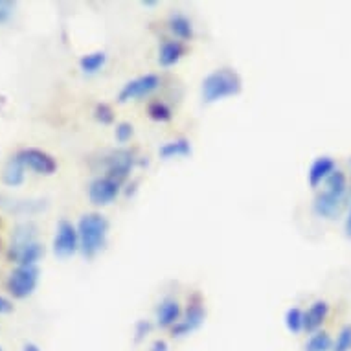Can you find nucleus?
Returning <instances> with one entry per match:
<instances>
[{
    "label": "nucleus",
    "mask_w": 351,
    "mask_h": 351,
    "mask_svg": "<svg viewBox=\"0 0 351 351\" xmlns=\"http://www.w3.org/2000/svg\"><path fill=\"white\" fill-rule=\"evenodd\" d=\"M346 202H348V179L340 169H335L324 182V190L313 202V210L318 217L337 219L344 210Z\"/></svg>",
    "instance_id": "f257e3e1"
},
{
    "label": "nucleus",
    "mask_w": 351,
    "mask_h": 351,
    "mask_svg": "<svg viewBox=\"0 0 351 351\" xmlns=\"http://www.w3.org/2000/svg\"><path fill=\"white\" fill-rule=\"evenodd\" d=\"M35 237H37V228H35L34 223L28 221V223H21V225L15 226L8 256L19 267L35 265L43 258L45 248Z\"/></svg>",
    "instance_id": "f03ea898"
},
{
    "label": "nucleus",
    "mask_w": 351,
    "mask_h": 351,
    "mask_svg": "<svg viewBox=\"0 0 351 351\" xmlns=\"http://www.w3.org/2000/svg\"><path fill=\"white\" fill-rule=\"evenodd\" d=\"M109 234V221L101 213H85L77 223L80 250L86 258H94L104 250Z\"/></svg>",
    "instance_id": "7ed1b4c3"
},
{
    "label": "nucleus",
    "mask_w": 351,
    "mask_h": 351,
    "mask_svg": "<svg viewBox=\"0 0 351 351\" xmlns=\"http://www.w3.org/2000/svg\"><path fill=\"white\" fill-rule=\"evenodd\" d=\"M241 90V77L230 69H219L208 74L202 81L204 104H215L219 99L236 96Z\"/></svg>",
    "instance_id": "20e7f679"
},
{
    "label": "nucleus",
    "mask_w": 351,
    "mask_h": 351,
    "mask_svg": "<svg viewBox=\"0 0 351 351\" xmlns=\"http://www.w3.org/2000/svg\"><path fill=\"white\" fill-rule=\"evenodd\" d=\"M39 283V269L35 265L29 267H17L15 271L8 278V291L13 294L15 298L23 300L28 298L29 294L34 293L35 287Z\"/></svg>",
    "instance_id": "39448f33"
},
{
    "label": "nucleus",
    "mask_w": 351,
    "mask_h": 351,
    "mask_svg": "<svg viewBox=\"0 0 351 351\" xmlns=\"http://www.w3.org/2000/svg\"><path fill=\"white\" fill-rule=\"evenodd\" d=\"M80 250V236L77 226H74L66 219H61L56 226L53 236V252L58 258H70Z\"/></svg>",
    "instance_id": "423d86ee"
},
{
    "label": "nucleus",
    "mask_w": 351,
    "mask_h": 351,
    "mask_svg": "<svg viewBox=\"0 0 351 351\" xmlns=\"http://www.w3.org/2000/svg\"><path fill=\"white\" fill-rule=\"evenodd\" d=\"M160 86V77L155 74H145L140 75V77H134V80L127 81L125 85L121 86L120 94H118V101L120 104H127L131 99L145 98L153 94Z\"/></svg>",
    "instance_id": "0eeeda50"
},
{
    "label": "nucleus",
    "mask_w": 351,
    "mask_h": 351,
    "mask_svg": "<svg viewBox=\"0 0 351 351\" xmlns=\"http://www.w3.org/2000/svg\"><path fill=\"white\" fill-rule=\"evenodd\" d=\"M134 156L131 151L127 149H116L109 153V156L105 158V177L116 180L118 184H121L123 180L131 175V169L134 167Z\"/></svg>",
    "instance_id": "6e6552de"
},
{
    "label": "nucleus",
    "mask_w": 351,
    "mask_h": 351,
    "mask_svg": "<svg viewBox=\"0 0 351 351\" xmlns=\"http://www.w3.org/2000/svg\"><path fill=\"white\" fill-rule=\"evenodd\" d=\"M17 156L26 169L37 173V175H52L58 169V162L52 155H48L47 151L28 147V149L19 151Z\"/></svg>",
    "instance_id": "1a4fd4ad"
},
{
    "label": "nucleus",
    "mask_w": 351,
    "mask_h": 351,
    "mask_svg": "<svg viewBox=\"0 0 351 351\" xmlns=\"http://www.w3.org/2000/svg\"><path fill=\"white\" fill-rule=\"evenodd\" d=\"M120 186L116 180L109 179V177H98L94 179L88 186V199L96 206H107L114 201L118 193H120Z\"/></svg>",
    "instance_id": "9d476101"
},
{
    "label": "nucleus",
    "mask_w": 351,
    "mask_h": 351,
    "mask_svg": "<svg viewBox=\"0 0 351 351\" xmlns=\"http://www.w3.org/2000/svg\"><path fill=\"white\" fill-rule=\"evenodd\" d=\"M204 322V309L201 305H190L188 311L180 317V320L171 328L173 337H186V335L193 333L197 328H201Z\"/></svg>",
    "instance_id": "9b49d317"
},
{
    "label": "nucleus",
    "mask_w": 351,
    "mask_h": 351,
    "mask_svg": "<svg viewBox=\"0 0 351 351\" xmlns=\"http://www.w3.org/2000/svg\"><path fill=\"white\" fill-rule=\"evenodd\" d=\"M329 315V305L324 300H317L315 304L304 313V331L307 333H317L318 329L322 328L326 318Z\"/></svg>",
    "instance_id": "f8f14e48"
},
{
    "label": "nucleus",
    "mask_w": 351,
    "mask_h": 351,
    "mask_svg": "<svg viewBox=\"0 0 351 351\" xmlns=\"http://www.w3.org/2000/svg\"><path fill=\"white\" fill-rule=\"evenodd\" d=\"M335 169H337V164H335L331 156H318L317 160L311 164V167H309V173H307L309 186L311 188H318L320 184H324Z\"/></svg>",
    "instance_id": "ddd939ff"
},
{
    "label": "nucleus",
    "mask_w": 351,
    "mask_h": 351,
    "mask_svg": "<svg viewBox=\"0 0 351 351\" xmlns=\"http://www.w3.org/2000/svg\"><path fill=\"white\" fill-rule=\"evenodd\" d=\"M180 317H182V313H180V305L177 300L167 298L156 307V324L160 328H173L179 322Z\"/></svg>",
    "instance_id": "4468645a"
},
{
    "label": "nucleus",
    "mask_w": 351,
    "mask_h": 351,
    "mask_svg": "<svg viewBox=\"0 0 351 351\" xmlns=\"http://www.w3.org/2000/svg\"><path fill=\"white\" fill-rule=\"evenodd\" d=\"M0 206L19 215V213L40 212L45 204H43V201H26V199H12V197L0 195Z\"/></svg>",
    "instance_id": "2eb2a0df"
},
{
    "label": "nucleus",
    "mask_w": 351,
    "mask_h": 351,
    "mask_svg": "<svg viewBox=\"0 0 351 351\" xmlns=\"http://www.w3.org/2000/svg\"><path fill=\"white\" fill-rule=\"evenodd\" d=\"M24 169L26 167L23 166V162L19 160V156H12L2 169V182L10 188H17L24 182Z\"/></svg>",
    "instance_id": "dca6fc26"
},
{
    "label": "nucleus",
    "mask_w": 351,
    "mask_h": 351,
    "mask_svg": "<svg viewBox=\"0 0 351 351\" xmlns=\"http://www.w3.org/2000/svg\"><path fill=\"white\" fill-rule=\"evenodd\" d=\"M182 56H184V47L180 40H164L158 52V63L162 66H173L175 63H179Z\"/></svg>",
    "instance_id": "f3484780"
},
{
    "label": "nucleus",
    "mask_w": 351,
    "mask_h": 351,
    "mask_svg": "<svg viewBox=\"0 0 351 351\" xmlns=\"http://www.w3.org/2000/svg\"><path fill=\"white\" fill-rule=\"evenodd\" d=\"M169 29L171 34L177 37V39L190 40L193 37V26H191V21L182 13H173L169 17Z\"/></svg>",
    "instance_id": "a211bd4d"
},
{
    "label": "nucleus",
    "mask_w": 351,
    "mask_h": 351,
    "mask_svg": "<svg viewBox=\"0 0 351 351\" xmlns=\"http://www.w3.org/2000/svg\"><path fill=\"white\" fill-rule=\"evenodd\" d=\"M191 153V144L188 140L180 138V140H173V142H167L158 149V155L162 158H179V156H188Z\"/></svg>",
    "instance_id": "6ab92c4d"
},
{
    "label": "nucleus",
    "mask_w": 351,
    "mask_h": 351,
    "mask_svg": "<svg viewBox=\"0 0 351 351\" xmlns=\"http://www.w3.org/2000/svg\"><path fill=\"white\" fill-rule=\"evenodd\" d=\"M105 63H107V53L105 52L85 53V56L80 59V69L83 70L85 74H96V72H99V70L104 69Z\"/></svg>",
    "instance_id": "aec40b11"
},
{
    "label": "nucleus",
    "mask_w": 351,
    "mask_h": 351,
    "mask_svg": "<svg viewBox=\"0 0 351 351\" xmlns=\"http://www.w3.org/2000/svg\"><path fill=\"white\" fill-rule=\"evenodd\" d=\"M331 348H333V340L326 331L313 333L305 344V351H329Z\"/></svg>",
    "instance_id": "412c9836"
},
{
    "label": "nucleus",
    "mask_w": 351,
    "mask_h": 351,
    "mask_svg": "<svg viewBox=\"0 0 351 351\" xmlns=\"http://www.w3.org/2000/svg\"><path fill=\"white\" fill-rule=\"evenodd\" d=\"M285 326L291 333H300L304 331V313L300 311L298 307H291L287 313H285Z\"/></svg>",
    "instance_id": "4be33fe9"
},
{
    "label": "nucleus",
    "mask_w": 351,
    "mask_h": 351,
    "mask_svg": "<svg viewBox=\"0 0 351 351\" xmlns=\"http://www.w3.org/2000/svg\"><path fill=\"white\" fill-rule=\"evenodd\" d=\"M149 116L155 121H169L171 120V109L162 101H155L149 105Z\"/></svg>",
    "instance_id": "5701e85b"
},
{
    "label": "nucleus",
    "mask_w": 351,
    "mask_h": 351,
    "mask_svg": "<svg viewBox=\"0 0 351 351\" xmlns=\"http://www.w3.org/2000/svg\"><path fill=\"white\" fill-rule=\"evenodd\" d=\"M333 351H351V326H344L340 329L333 344Z\"/></svg>",
    "instance_id": "b1692460"
},
{
    "label": "nucleus",
    "mask_w": 351,
    "mask_h": 351,
    "mask_svg": "<svg viewBox=\"0 0 351 351\" xmlns=\"http://www.w3.org/2000/svg\"><path fill=\"white\" fill-rule=\"evenodd\" d=\"M94 118L99 121V123H112L114 120V114H112V109H110L107 104H98L96 105V109H94Z\"/></svg>",
    "instance_id": "393cba45"
},
{
    "label": "nucleus",
    "mask_w": 351,
    "mask_h": 351,
    "mask_svg": "<svg viewBox=\"0 0 351 351\" xmlns=\"http://www.w3.org/2000/svg\"><path fill=\"white\" fill-rule=\"evenodd\" d=\"M114 136L120 144H125V142H129L131 136H133V125H131V123H127V121H121V123L116 125Z\"/></svg>",
    "instance_id": "a878e982"
},
{
    "label": "nucleus",
    "mask_w": 351,
    "mask_h": 351,
    "mask_svg": "<svg viewBox=\"0 0 351 351\" xmlns=\"http://www.w3.org/2000/svg\"><path fill=\"white\" fill-rule=\"evenodd\" d=\"M15 13V2L10 0H0V24L8 23Z\"/></svg>",
    "instance_id": "bb28decb"
},
{
    "label": "nucleus",
    "mask_w": 351,
    "mask_h": 351,
    "mask_svg": "<svg viewBox=\"0 0 351 351\" xmlns=\"http://www.w3.org/2000/svg\"><path fill=\"white\" fill-rule=\"evenodd\" d=\"M149 331H151V324L147 322V320H140V322L136 324V329H134V335H136L134 340H136V342L144 340L145 337L149 335Z\"/></svg>",
    "instance_id": "cd10ccee"
},
{
    "label": "nucleus",
    "mask_w": 351,
    "mask_h": 351,
    "mask_svg": "<svg viewBox=\"0 0 351 351\" xmlns=\"http://www.w3.org/2000/svg\"><path fill=\"white\" fill-rule=\"evenodd\" d=\"M13 311V305L12 302L4 296H0V315H6V313H12Z\"/></svg>",
    "instance_id": "c85d7f7f"
},
{
    "label": "nucleus",
    "mask_w": 351,
    "mask_h": 351,
    "mask_svg": "<svg viewBox=\"0 0 351 351\" xmlns=\"http://www.w3.org/2000/svg\"><path fill=\"white\" fill-rule=\"evenodd\" d=\"M149 351H167V342L166 340H155V342L151 344Z\"/></svg>",
    "instance_id": "c756f323"
},
{
    "label": "nucleus",
    "mask_w": 351,
    "mask_h": 351,
    "mask_svg": "<svg viewBox=\"0 0 351 351\" xmlns=\"http://www.w3.org/2000/svg\"><path fill=\"white\" fill-rule=\"evenodd\" d=\"M346 236L351 239V197H350V212H348V217H346Z\"/></svg>",
    "instance_id": "7c9ffc66"
},
{
    "label": "nucleus",
    "mask_w": 351,
    "mask_h": 351,
    "mask_svg": "<svg viewBox=\"0 0 351 351\" xmlns=\"http://www.w3.org/2000/svg\"><path fill=\"white\" fill-rule=\"evenodd\" d=\"M23 351H40V350H39V346H35V344H32V342H28V344L23 348Z\"/></svg>",
    "instance_id": "2f4dec72"
},
{
    "label": "nucleus",
    "mask_w": 351,
    "mask_h": 351,
    "mask_svg": "<svg viewBox=\"0 0 351 351\" xmlns=\"http://www.w3.org/2000/svg\"><path fill=\"white\" fill-rule=\"evenodd\" d=\"M0 351H2V348H0Z\"/></svg>",
    "instance_id": "473e14b6"
}]
</instances>
